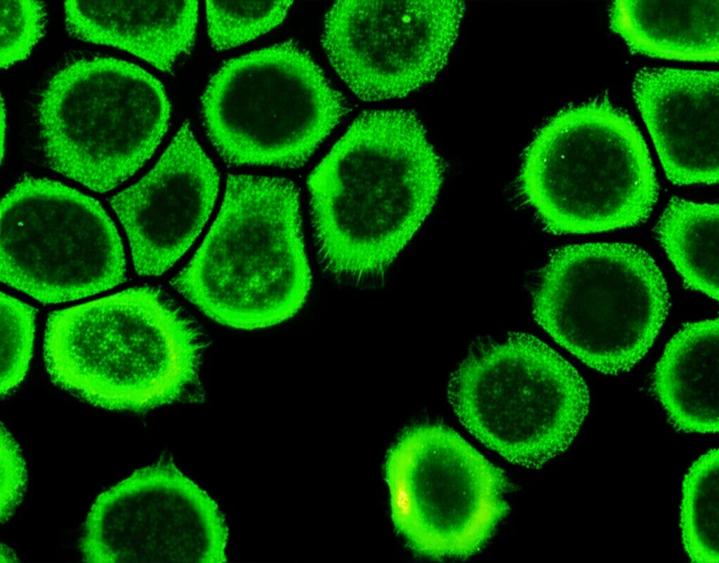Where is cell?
Returning <instances> with one entry per match:
<instances>
[{"label": "cell", "instance_id": "21", "mask_svg": "<svg viewBox=\"0 0 719 563\" xmlns=\"http://www.w3.org/2000/svg\"><path fill=\"white\" fill-rule=\"evenodd\" d=\"M34 311L29 305L1 293V395L23 379L32 356Z\"/></svg>", "mask_w": 719, "mask_h": 563}, {"label": "cell", "instance_id": "14", "mask_svg": "<svg viewBox=\"0 0 719 563\" xmlns=\"http://www.w3.org/2000/svg\"><path fill=\"white\" fill-rule=\"evenodd\" d=\"M632 90L668 180L718 183V72L646 67Z\"/></svg>", "mask_w": 719, "mask_h": 563}, {"label": "cell", "instance_id": "18", "mask_svg": "<svg viewBox=\"0 0 719 563\" xmlns=\"http://www.w3.org/2000/svg\"><path fill=\"white\" fill-rule=\"evenodd\" d=\"M718 204L672 198L657 225V238L685 284L719 298Z\"/></svg>", "mask_w": 719, "mask_h": 563}, {"label": "cell", "instance_id": "9", "mask_svg": "<svg viewBox=\"0 0 719 563\" xmlns=\"http://www.w3.org/2000/svg\"><path fill=\"white\" fill-rule=\"evenodd\" d=\"M126 257L114 223L92 197L29 178L1 201V279L44 303L121 283Z\"/></svg>", "mask_w": 719, "mask_h": 563}, {"label": "cell", "instance_id": "19", "mask_svg": "<svg viewBox=\"0 0 719 563\" xmlns=\"http://www.w3.org/2000/svg\"><path fill=\"white\" fill-rule=\"evenodd\" d=\"M680 527L693 562H719V451L711 449L690 468L682 484Z\"/></svg>", "mask_w": 719, "mask_h": 563}, {"label": "cell", "instance_id": "15", "mask_svg": "<svg viewBox=\"0 0 719 563\" xmlns=\"http://www.w3.org/2000/svg\"><path fill=\"white\" fill-rule=\"evenodd\" d=\"M197 1H67L70 32L93 44L126 51L164 72L192 48Z\"/></svg>", "mask_w": 719, "mask_h": 563}, {"label": "cell", "instance_id": "6", "mask_svg": "<svg viewBox=\"0 0 719 563\" xmlns=\"http://www.w3.org/2000/svg\"><path fill=\"white\" fill-rule=\"evenodd\" d=\"M447 395L472 435L507 461L528 468L569 447L590 403L575 368L523 332L475 345L451 373Z\"/></svg>", "mask_w": 719, "mask_h": 563}, {"label": "cell", "instance_id": "5", "mask_svg": "<svg viewBox=\"0 0 719 563\" xmlns=\"http://www.w3.org/2000/svg\"><path fill=\"white\" fill-rule=\"evenodd\" d=\"M662 272L642 249L585 243L557 251L533 294L536 322L590 368L627 372L646 355L667 317Z\"/></svg>", "mask_w": 719, "mask_h": 563}, {"label": "cell", "instance_id": "13", "mask_svg": "<svg viewBox=\"0 0 719 563\" xmlns=\"http://www.w3.org/2000/svg\"><path fill=\"white\" fill-rule=\"evenodd\" d=\"M199 530L197 506L171 463L138 470L98 498L81 542L90 562L186 557ZM173 561V559H172Z\"/></svg>", "mask_w": 719, "mask_h": 563}, {"label": "cell", "instance_id": "10", "mask_svg": "<svg viewBox=\"0 0 719 563\" xmlns=\"http://www.w3.org/2000/svg\"><path fill=\"white\" fill-rule=\"evenodd\" d=\"M385 469L393 522L423 555L473 554L506 512L501 472L448 428L410 430Z\"/></svg>", "mask_w": 719, "mask_h": 563}, {"label": "cell", "instance_id": "1", "mask_svg": "<svg viewBox=\"0 0 719 563\" xmlns=\"http://www.w3.org/2000/svg\"><path fill=\"white\" fill-rule=\"evenodd\" d=\"M440 157L409 110L362 113L308 178L320 264L356 285L381 280L437 200Z\"/></svg>", "mask_w": 719, "mask_h": 563}, {"label": "cell", "instance_id": "2", "mask_svg": "<svg viewBox=\"0 0 719 563\" xmlns=\"http://www.w3.org/2000/svg\"><path fill=\"white\" fill-rule=\"evenodd\" d=\"M202 343L193 324L150 288L55 312L44 356L52 379L94 406L143 412L194 382Z\"/></svg>", "mask_w": 719, "mask_h": 563}, {"label": "cell", "instance_id": "3", "mask_svg": "<svg viewBox=\"0 0 719 563\" xmlns=\"http://www.w3.org/2000/svg\"><path fill=\"white\" fill-rule=\"evenodd\" d=\"M310 284L295 185L242 174L229 177L217 218L173 281L211 319L241 329L291 317Z\"/></svg>", "mask_w": 719, "mask_h": 563}, {"label": "cell", "instance_id": "23", "mask_svg": "<svg viewBox=\"0 0 719 563\" xmlns=\"http://www.w3.org/2000/svg\"><path fill=\"white\" fill-rule=\"evenodd\" d=\"M1 522L10 519L21 503L27 484V471L18 444L1 428Z\"/></svg>", "mask_w": 719, "mask_h": 563}, {"label": "cell", "instance_id": "17", "mask_svg": "<svg viewBox=\"0 0 719 563\" xmlns=\"http://www.w3.org/2000/svg\"><path fill=\"white\" fill-rule=\"evenodd\" d=\"M609 24L630 49L654 58H719L718 1H616Z\"/></svg>", "mask_w": 719, "mask_h": 563}, {"label": "cell", "instance_id": "20", "mask_svg": "<svg viewBox=\"0 0 719 563\" xmlns=\"http://www.w3.org/2000/svg\"><path fill=\"white\" fill-rule=\"evenodd\" d=\"M291 1H206L207 32L213 47L224 51L270 31L285 18Z\"/></svg>", "mask_w": 719, "mask_h": 563}, {"label": "cell", "instance_id": "4", "mask_svg": "<svg viewBox=\"0 0 719 563\" xmlns=\"http://www.w3.org/2000/svg\"><path fill=\"white\" fill-rule=\"evenodd\" d=\"M521 183L555 234L633 226L649 216L658 196L640 132L607 98L566 109L541 129L526 154Z\"/></svg>", "mask_w": 719, "mask_h": 563}, {"label": "cell", "instance_id": "16", "mask_svg": "<svg viewBox=\"0 0 719 563\" xmlns=\"http://www.w3.org/2000/svg\"><path fill=\"white\" fill-rule=\"evenodd\" d=\"M718 318L684 326L668 343L653 375L671 422L687 432L719 429Z\"/></svg>", "mask_w": 719, "mask_h": 563}, {"label": "cell", "instance_id": "11", "mask_svg": "<svg viewBox=\"0 0 719 563\" xmlns=\"http://www.w3.org/2000/svg\"><path fill=\"white\" fill-rule=\"evenodd\" d=\"M464 6L459 1H340L322 44L334 69L364 101L404 97L447 62Z\"/></svg>", "mask_w": 719, "mask_h": 563}, {"label": "cell", "instance_id": "22", "mask_svg": "<svg viewBox=\"0 0 719 563\" xmlns=\"http://www.w3.org/2000/svg\"><path fill=\"white\" fill-rule=\"evenodd\" d=\"M1 68L26 58L41 38L45 13L37 1H1Z\"/></svg>", "mask_w": 719, "mask_h": 563}, {"label": "cell", "instance_id": "8", "mask_svg": "<svg viewBox=\"0 0 719 563\" xmlns=\"http://www.w3.org/2000/svg\"><path fill=\"white\" fill-rule=\"evenodd\" d=\"M202 103L208 136L226 161L291 168L308 161L345 107L320 67L290 41L225 62Z\"/></svg>", "mask_w": 719, "mask_h": 563}, {"label": "cell", "instance_id": "12", "mask_svg": "<svg viewBox=\"0 0 719 563\" xmlns=\"http://www.w3.org/2000/svg\"><path fill=\"white\" fill-rule=\"evenodd\" d=\"M218 185L215 166L183 123L154 166L110 200L138 274L160 275L184 254L211 213Z\"/></svg>", "mask_w": 719, "mask_h": 563}, {"label": "cell", "instance_id": "7", "mask_svg": "<svg viewBox=\"0 0 719 563\" xmlns=\"http://www.w3.org/2000/svg\"><path fill=\"white\" fill-rule=\"evenodd\" d=\"M38 114L51 166L105 192L154 154L168 129L171 105L161 83L140 67L96 58L59 71L42 93Z\"/></svg>", "mask_w": 719, "mask_h": 563}]
</instances>
